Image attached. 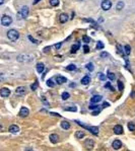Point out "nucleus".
Segmentation results:
<instances>
[{
    "mask_svg": "<svg viewBox=\"0 0 135 151\" xmlns=\"http://www.w3.org/2000/svg\"><path fill=\"white\" fill-rule=\"evenodd\" d=\"M7 38L10 40V41H16L18 38H19V32L16 31V30H9L7 32Z\"/></svg>",
    "mask_w": 135,
    "mask_h": 151,
    "instance_id": "nucleus-1",
    "label": "nucleus"
},
{
    "mask_svg": "<svg viewBox=\"0 0 135 151\" xmlns=\"http://www.w3.org/2000/svg\"><path fill=\"white\" fill-rule=\"evenodd\" d=\"M29 15V7L28 6H22L21 11L17 13V19H21V18H26Z\"/></svg>",
    "mask_w": 135,
    "mask_h": 151,
    "instance_id": "nucleus-2",
    "label": "nucleus"
},
{
    "mask_svg": "<svg viewBox=\"0 0 135 151\" xmlns=\"http://www.w3.org/2000/svg\"><path fill=\"white\" fill-rule=\"evenodd\" d=\"M76 123L77 124H79V125H81L82 127H84L85 129H87V130H90V131L92 133V134H94V135H98L99 134V128L98 127H91V126H86V125H83V124H81L79 121H76Z\"/></svg>",
    "mask_w": 135,
    "mask_h": 151,
    "instance_id": "nucleus-3",
    "label": "nucleus"
},
{
    "mask_svg": "<svg viewBox=\"0 0 135 151\" xmlns=\"http://www.w3.org/2000/svg\"><path fill=\"white\" fill-rule=\"evenodd\" d=\"M11 22H12V18L10 16H8V15H3L2 16V18H1V23H2V25L8 26V25L11 24Z\"/></svg>",
    "mask_w": 135,
    "mask_h": 151,
    "instance_id": "nucleus-4",
    "label": "nucleus"
},
{
    "mask_svg": "<svg viewBox=\"0 0 135 151\" xmlns=\"http://www.w3.org/2000/svg\"><path fill=\"white\" fill-rule=\"evenodd\" d=\"M101 6H102V8L104 10H109L111 7H112V2L110 1V0H103L102 4H101Z\"/></svg>",
    "mask_w": 135,
    "mask_h": 151,
    "instance_id": "nucleus-5",
    "label": "nucleus"
},
{
    "mask_svg": "<svg viewBox=\"0 0 135 151\" xmlns=\"http://www.w3.org/2000/svg\"><path fill=\"white\" fill-rule=\"evenodd\" d=\"M0 95H1L2 97H8L10 95V90L7 87H3L0 89Z\"/></svg>",
    "mask_w": 135,
    "mask_h": 151,
    "instance_id": "nucleus-6",
    "label": "nucleus"
},
{
    "mask_svg": "<svg viewBox=\"0 0 135 151\" xmlns=\"http://www.w3.org/2000/svg\"><path fill=\"white\" fill-rule=\"evenodd\" d=\"M30 114V111H29V108H26L25 107H22L21 108V111H19V116L22 117V118H25V117H28Z\"/></svg>",
    "mask_w": 135,
    "mask_h": 151,
    "instance_id": "nucleus-7",
    "label": "nucleus"
},
{
    "mask_svg": "<svg viewBox=\"0 0 135 151\" xmlns=\"http://www.w3.org/2000/svg\"><path fill=\"white\" fill-rule=\"evenodd\" d=\"M114 133L116 135H121L123 134V127L121 125H116L114 127Z\"/></svg>",
    "mask_w": 135,
    "mask_h": 151,
    "instance_id": "nucleus-8",
    "label": "nucleus"
},
{
    "mask_svg": "<svg viewBox=\"0 0 135 151\" xmlns=\"http://www.w3.org/2000/svg\"><path fill=\"white\" fill-rule=\"evenodd\" d=\"M112 146H113V148L115 150H118V149H120L121 147H122V142H121L120 140H115L113 142V144H112Z\"/></svg>",
    "mask_w": 135,
    "mask_h": 151,
    "instance_id": "nucleus-9",
    "label": "nucleus"
},
{
    "mask_svg": "<svg viewBox=\"0 0 135 151\" xmlns=\"http://www.w3.org/2000/svg\"><path fill=\"white\" fill-rule=\"evenodd\" d=\"M55 81L58 84H62V83H65V82L67 81V79L65 77L61 76V75H58V76H56V78H55Z\"/></svg>",
    "mask_w": 135,
    "mask_h": 151,
    "instance_id": "nucleus-10",
    "label": "nucleus"
},
{
    "mask_svg": "<svg viewBox=\"0 0 135 151\" xmlns=\"http://www.w3.org/2000/svg\"><path fill=\"white\" fill-rule=\"evenodd\" d=\"M17 60L19 62H25V61H31L32 58L30 56H26V55H21V56L17 57Z\"/></svg>",
    "mask_w": 135,
    "mask_h": 151,
    "instance_id": "nucleus-11",
    "label": "nucleus"
},
{
    "mask_svg": "<svg viewBox=\"0 0 135 151\" xmlns=\"http://www.w3.org/2000/svg\"><path fill=\"white\" fill-rule=\"evenodd\" d=\"M15 93L17 95H23L25 93V87L24 86H18L15 89Z\"/></svg>",
    "mask_w": 135,
    "mask_h": 151,
    "instance_id": "nucleus-12",
    "label": "nucleus"
},
{
    "mask_svg": "<svg viewBox=\"0 0 135 151\" xmlns=\"http://www.w3.org/2000/svg\"><path fill=\"white\" fill-rule=\"evenodd\" d=\"M85 146H86V148L89 149V150H91V149L93 148V146H94L93 140H92V139H87L86 142H85Z\"/></svg>",
    "mask_w": 135,
    "mask_h": 151,
    "instance_id": "nucleus-13",
    "label": "nucleus"
},
{
    "mask_svg": "<svg viewBox=\"0 0 135 151\" xmlns=\"http://www.w3.org/2000/svg\"><path fill=\"white\" fill-rule=\"evenodd\" d=\"M8 130H9V132H10V133H12V134H16V133L19 132V127L16 126V125H11V126L9 127Z\"/></svg>",
    "mask_w": 135,
    "mask_h": 151,
    "instance_id": "nucleus-14",
    "label": "nucleus"
},
{
    "mask_svg": "<svg viewBox=\"0 0 135 151\" xmlns=\"http://www.w3.org/2000/svg\"><path fill=\"white\" fill-rule=\"evenodd\" d=\"M50 141L53 144H56L59 141V136L57 134H51L50 135Z\"/></svg>",
    "mask_w": 135,
    "mask_h": 151,
    "instance_id": "nucleus-15",
    "label": "nucleus"
},
{
    "mask_svg": "<svg viewBox=\"0 0 135 151\" xmlns=\"http://www.w3.org/2000/svg\"><path fill=\"white\" fill-rule=\"evenodd\" d=\"M90 77L89 76V75H86V76H84V77L81 79V84H83V85L90 84Z\"/></svg>",
    "mask_w": 135,
    "mask_h": 151,
    "instance_id": "nucleus-16",
    "label": "nucleus"
},
{
    "mask_svg": "<svg viewBox=\"0 0 135 151\" xmlns=\"http://www.w3.org/2000/svg\"><path fill=\"white\" fill-rule=\"evenodd\" d=\"M102 100V97L101 95H93V97H91V99H90V101L92 102H94V104H97V102H99V101H101Z\"/></svg>",
    "mask_w": 135,
    "mask_h": 151,
    "instance_id": "nucleus-17",
    "label": "nucleus"
},
{
    "mask_svg": "<svg viewBox=\"0 0 135 151\" xmlns=\"http://www.w3.org/2000/svg\"><path fill=\"white\" fill-rule=\"evenodd\" d=\"M67 20H68V15H67L66 13H62V14L60 15V22L65 23Z\"/></svg>",
    "mask_w": 135,
    "mask_h": 151,
    "instance_id": "nucleus-18",
    "label": "nucleus"
},
{
    "mask_svg": "<svg viewBox=\"0 0 135 151\" xmlns=\"http://www.w3.org/2000/svg\"><path fill=\"white\" fill-rule=\"evenodd\" d=\"M44 69H45V66H44L43 63H38L37 64V71H38V73H42L44 71Z\"/></svg>",
    "mask_w": 135,
    "mask_h": 151,
    "instance_id": "nucleus-19",
    "label": "nucleus"
},
{
    "mask_svg": "<svg viewBox=\"0 0 135 151\" xmlns=\"http://www.w3.org/2000/svg\"><path fill=\"white\" fill-rule=\"evenodd\" d=\"M61 127H62L64 130H68V129L70 128V124H69L68 122L63 121V122H61Z\"/></svg>",
    "mask_w": 135,
    "mask_h": 151,
    "instance_id": "nucleus-20",
    "label": "nucleus"
},
{
    "mask_svg": "<svg viewBox=\"0 0 135 151\" xmlns=\"http://www.w3.org/2000/svg\"><path fill=\"white\" fill-rule=\"evenodd\" d=\"M78 49H79V44H75V45H73V46L71 47V53H72V54L76 53V52L78 51Z\"/></svg>",
    "mask_w": 135,
    "mask_h": 151,
    "instance_id": "nucleus-21",
    "label": "nucleus"
},
{
    "mask_svg": "<svg viewBox=\"0 0 135 151\" xmlns=\"http://www.w3.org/2000/svg\"><path fill=\"white\" fill-rule=\"evenodd\" d=\"M124 51H125V54L128 56V55L130 54V52H131V47H130V45H126L124 47Z\"/></svg>",
    "mask_w": 135,
    "mask_h": 151,
    "instance_id": "nucleus-22",
    "label": "nucleus"
},
{
    "mask_svg": "<svg viewBox=\"0 0 135 151\" xmlns=\"http://www.w3.org/2000/svg\"><path fill=\"white\" fill-rule=\"evenodd\" d=\"M128 129L130 130V131H135V124L132 122H129L128 123Z\"/></svg>",
    "mask_w": 135,
    "mask_h": 151,
    "instance_id": "nucleus-23",
    "label": "nucleus"
},
{
    "mask_svg": "<svg viewBox=\"0 0 135 151\" xmlns=\"http://www.w3.org/2000/svg\"><path fill=\"white\" fill-rule=\"evenodd\" d=\"M107 77L109 78L111 81H113V80H115V79H116V76H115V74H114V73H112V72H109V73H108Z\"/></svg>",
    "mask_w": 135,
    "mask_h": 151,
    "instance_id": "nucleus-24",
    "label": "nucleus"
},
{
    "mask_svg": "<svg viewBox=\"0 0 135 151\" xmlns=\"http://www.w3.org/2000/svg\"><path fill=\"white\" fill-rule=\"evenodd\" d=\"M75 136H76V138L81 139V138H83V137H84V133L82 131H78V132H76Z\"/></svg>",
    "mask_w": 135,
    "mask_h": 151,
    "instance_id": "nucleus-25",
    "label": "nucleus"
},
{
    "mask_svg": "<svg viewBox=\"0 0 135 151\" xmlns=\"http://www.w3.org/2000/svg\"><path fill=\"white\" fill-rule=\"evenodd\" d=\"M46 83H47V85H48L49 87H54V86H55V82H54L52 79H48Z\"/></svg>",
    "mask_w": 135,
    "mask_h": 151,
    "instance_id": "nucleus-26",
    "label": "nucleus"
},
{
    "mask_svg": "<svg viewBox=\"0 0 135 151\" xmlns=\"http://www.w3.org/2000/svg\"><path fill=\"white\" fill-rule=\"evenodd\" d=\"M85 68H86V69L89 70V71H92L94 67H93V65H92L91 63H87V64L85 65Z\"/></svg>",
    "mask_w": 135,
    "mask_h": 151,
    "instance_id": "nucleus-27",
    "label": "nucleus"
},
{
    "mask_svg": "<svg viewBox=\"0 0 135 151\" xmlns=\"http://www.w3.org/2000/svg\"><path fill=\"white\" fill-rule=\"evenodd\" d=\"M50 4L52 5V6H58L59 5V0H50Z\"/></svg>",
    "mask_w": 135,
    "mask_h": 151,
    "instance_id": "nucleus-28",
    "label": "nucleus"
},
{
    "mask_svg": "<svg viewBox=\"0 0 135 151\" xmlns=\"http://www.w3.org/2000/svg\"><path fill=\"white\" fill-rule=\"evenodd\" d=\"M97 49L98 50H102V49H104V44L101 42V41H99V42L97 43Z\"/></svg>",
    "mask_w": 135,
    "mask_h": 151,
    "instance_id": "nucleus-29",
    "label": "nucleus"
},
{
    "mask_svg": "<svg viewBox=\"0 0 135 151\" xmlns=\"http://www.w3.org/2000/svg\"><path fill=\"white\" fill-rule=\"evenodd\" d=\"M116 7H117V9H118V10H121V9H123V7H124V3H123L122 1L118 2V3H117V6H116Z\"/></svg>",
    "mask_w": 135,
    "mask_h": 151,
    "instance_id": "nucleus-30",
    "label": "nucleus"
},
{
    "mask_svg": "<svg viewBox=\"0 0 135 151\" xmlns=\"http://www.w3.org/2000/svg\"><path fill=\"white\" fill-rule=\"evenodd\" d=\"M70 97V95H69V93L68 92H63L62 93V95H61V97H62V99H64V100H66V99H68V97Z\"/></svg>",
    "mask_w": 135,
    "mask_h": 151,
    "instance_id": "nucleus-31",
    "label": "nucleus"
},
{
    "mask_svg": "<svg viewBox=\"0 0 135 151\" xmlns=\"http://www.w3.org/2000/svg\"><path fill=\"white\" fill-rule=\"evenodd\" d=\"M76 69V66L75 65H73V64H70L67 66V70H70V71H73V70H75Z\"/></svg>",
    "mask_w": 135,
    "mask_h": 151,
    "instance_id": "nucleus-32",
    "label": "nucleus"
},
{
    "mask_svg": "<svg viewBox=\"0 0 135 151\" xmlns=\"http://www.w3.org/2000/svg\"><path fill=\"white\" fill-rule=\"evenodd\" d=\"M98 76H99V78H100V80H102V81H105L106 80V76H105V75L103 74V73H99L98 74Z\"/></svg>",
    "mask_w": 135,
    "mask_h": 151,
    "instance_id": "nucleus-33",
    "label": "nucleus"
},
{
    "mask_svg": "<svg viewBox=\"0 0 135 151\" xmlns=\"http://www.w3.org/2000/svg\"><path fill=\"white\" fill-rule=\"evenodd\" d=\"M76 108L75 107H70V108H65V111H70V112H76Z\"/></svg>",
    "mask_w": 135,
    "mask_h": 151,
    "instance_id": "nucleus-34",
    "label": "nucleus"
},
{
    "mask_svg": "<svg viewBox=\"0 0 135 151\" xmlns=\"http://www.w3.org/2000/svg\"><path fill=\"white\" fill-rule=\"evenodd\" d=\"M105 87H107V88H109V89H110V90H112V91H114V90H115V89H114V87H113V86L111 85V83H110V82H108V83H106Z\"/></svg>",
    "mask_w": 135,
    "mask_h": 151,
    "instance_id": "nucleus-35",
    "label": "nucleus"
},
{
    "mask_svg": "<svg viewBox=\"0 0 135 151\" xmlns=\"http://www.w3.org/2000/svg\"><path fill=\"white\" fill-rule=\"evenodd\" d=\"M28 38H29V40L31 41V42H32V43H34V44H38V43H39L37 40H35V39H34V38H33L32 36H30V35L28 36Z\"/></svg>",
    "mask_w": 135,
    "mask_h": 151,
    "instance_id": "nucleus-36",
    "label": "nucleus"
},
{
    "mask_svg": "<svg viewBox=\"0 0 135 151\" xmlns=\"http://www.w3.org/2000/svg\"><path fill=\"white\" fill-rule=\"evenodd\" d=\"M37 87H38V81H36L34 84H32V86H31V88H32V90H36L37 89Z\"/></svg>",
    "mask_w": 135,
    "mask_h": 151,
    "instance_id": "nucleus-37",
    "label": "nucleus"
},
{
    "mask_svg": "<svg viewBox=\"0 0 135 151\" xmlns=\"http://www.w3.org/2000/svg\"><path fill=\"white\" fill-rule=\"evenodd\" d=\"M82 40H83V42H84V43H86V44H87V43H90V39L89 37H86V36H83V38H82Z\"/></svg>",
    "mask_w": 135,
    "mask_h": 151,
    "instance_id": "nucleus-38",
    "label": "nucleus"
},
{
    "mask_svg": "<svg viewBox=\"0 0 135 151\" xmlns=\"http://www.w3.org/2000/svg\"><path fill=\"white\" fill-rule=\"evenodd\" d=\"M118 87L120 90H123V88H124V85L122 83V81H118Z\"/></svg>",
    "mask_w": 135,
    "mask_h": 151,
    "instance_id": "nucleus-39",
    "label": "nucleus"
},
{
    "mask_svg": "<svg viewBox=\"0 0 135 151\" xmlns=\"http://www.w3.org/2000/svg\"><path fill=\"white\" fill-rule=\"evenodd\" d=\"M117 49H118V53H120L122 56H124V54H123V51H122V47H121L120 45L117 46Z\"/></svg>",
    "mask_w": 135,
    "mask_h": 151,
    "instance_id": "nucleus-40",
    "label": "nucleus"
},
{
    "mask_svg": "<svg viewBox=\"0 0 135 151\" xmlns=\"http://www.w3.org/2000/svg\"><path fill=\"white\" fill-rule=\"evenodd\" d=\"M83 51H84V53H89V52H90V47L86 46V45H84V46H83Z\"/></svg>",
    "mask_w": 135,
    "mask_h": 151,
    "instance_id": "nucleus-41",
    "label": "nucleus"
},
{
    "mask_svg": "<svg viewBox=\"0 0 135 151\" xmlns=\"http://www.w3.org/2000/svg\"><path fill=\"white\" fill-rule=\"evenodd\" d=\"M101 57H103V58H108V57H109V54H108L107 52H103L102 54H101Z\"/></svg>",
    "mask_w": 135,
    "mask_h": 151,
    "instance_id": "nucleus-42",
    "label": "nucleus"
},
{
    "mask_svg": "<svg viewBox=\"0 0 135 151\" xmlns=\"http://www.w3.org/2000/svg\"><path fill=\"white\" fill-rule=\"evenodd\" d=\"M100 114V109H97V111H93L92 112V116H98Z\"/></svg>",
    "mask_w": 135,
    "mask_h": 151,
    "instance_id": "nucleus-43",
    "label": "nucleus"
},
{
    "mask_svg": "<svg viewBox=\"0 0 135 151\" xmlns=\"http://www.w3.org/2000/svg\"><path fill=\"white\" fill-rule=\"evenodd\" d=\"M98 107H99V106H97V105H90V109L98 108Z\"/></svg>",
    "mask_w": 135,
    "mask_h": 151,
    "instance_id": "nucleus-44",
    "label": "nucleus"
},
{
    "mask_svg": "<svg viewBox=\"0 0 135 151\" xmlns=\"http://www.w3.org/2000/svg\"><path fill=\"white\" fill-rule=\"evenodd\" d=\"M61 45H62L61 43H58V44H56L55 48H56V49H57V50H59V49H60V48H61Z\"/></svg>",
    "mask_w": 135,
    "mask_h": 151,
    "instance_id": "nucleus-45",
    "label": "nucleus"
},
{
    "mask_svg": "<svg viewBox=\"0 0 135 151\" xmlns=\"http://www.w3.org/2000/svg\"><path fill=\"white\" fill-rule=\"evenodd\" d=\"M109 106H110L109 102H104V104H103V108H108Z\"/></svg>",
    "mask_w": 135,
    "mask_h": 151,
    "instance_id": "nucleus-46",
    "label": "nucleus"
},
{
    "mask_svg": "<svg viewBox=\"0 0 135 151\" xmlns=\"http://www.w3.org/2000/svg\"><path fill=\"white\" fill-rule=\"evenodd\" d=\"M49 49H50V47H47V48H45V49H44V52L46 53V52H48L49 51Z\"/></svg>",
    "mask_w": 135,
    "mask_h": 151,
    "instance_id": "nucleus-47",
    "label": "nucleus"
},
{
    "mask_svg": "<svg viewBox=\"0 0 135 151\" xmlns=\"http://www.w3.org/2000/svg\"><path fill=\"white\" fill-rule=\"evenodd\" d=\"M131 97H135V91H134V90L131 92Z\"/></svg>",
    "mask_w": 135,
    "mask_h": 151,
    "instance_id": "nucleus-48",
    "label": "nucleus"
},
{
    "mask_svg": "<svg viewBox=\"0 0 135 151\" xmlns=\"http://www.w3.org/2000/svg\"><path fill=\"white\" fill-rule=\"evenodd\" d=\"M3 80V74L1 73V74H0V81H2Z\"/></svg>",
    "mask_w": 135,
    "mask_h": 151,
    "instance_id": "nucleus-49",
    "label": "nucleus"
},
{
    "mask_svg": "<svg viewBox=\"0 0 135 151\" xmlns=\"http://www.w3.org/2000/svg\"><path fill=\"white\" fill-rule=\"evenodd\" d=\"M39 1H41V0H35V1H34V4H37Z\"/></svg>",
    "mask_w": 135,
    "mask_h": 151,
    "instance_id": "nucleus-50",
    "label": "nucleus"
},
{
    "mask_svg": "<svg viewBox=\"0 0 135 151\" xmlns=\"http://www.w3.org/2000/svg\"><path fill=\"white\" fill-rule=\"evenodd\" d=\"M3 2H4V0H0V5H1Z\"/></svg>",
    "mask_w": 135,
    "mask_h": 151,
    "instance_id": "nucleus-51",
    "label": "nucleus"
},
{
    "mask_svg": "<svg viewBox=\"0 0 135 151\" xmlns=\"http://www.w3.org/2000/svg\"><path fill=\"white\" fill-rule=\"evenodd\" d=\"M2 128H3V127H2V125L0 124V131H1V130H2Z\"/></svg>",
    "mask_w": 135,
    "mask_h": 151,
    "instance_id": "nucleus-52",
    "label": "nucleus"
}]
</instances>
